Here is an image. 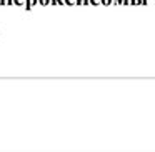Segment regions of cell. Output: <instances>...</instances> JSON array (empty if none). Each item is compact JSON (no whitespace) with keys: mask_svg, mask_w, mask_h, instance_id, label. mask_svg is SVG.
<instances>
[{"mask_svg":"<svg viewBox=\"0 0 155 152\" xmlns=\"http://www.w3.org/2000/svg\"><path fill=\"white\" fill-rule=\"evenodd\" d=\"M37 4H38V0H25V5H24V7L27 8V10H30V8L35 7Z\"/></svg>","mask_w":155,"mask_h":152,"instance_id":"cell-1","label":"cell"},{"mask_svg":"<svg viewBox=\"0 0 155 152\" xmlns=\"http://www.w3.org/2000/svg\"><path fill=\"white\" fill-rule=\"evenodd\" d=\"M52 5H57V7H64L65 4V0H52Z\"/></svg>","mask_w":155,"mask_h":152,"instance_id":"cell-2","label":"cell"},{"mask_svg":"<svg viewBox=\"0 0 155 152\" xmlns=\"http://www.w3.org/2000/svg\"><path fill=\"white\" fill-rule=\"evenodd\" d=\"M38 4L42 7H48V5H52V0H38Z\"/></svg>","mask_w":155,"mask_h":152,"instance_id":"cell-3","label":"cell"},{"mask_svg":"<svg viewBox=\"0 0 155 152\" xmlns=\"http://www.w3.org/2000/svg\"><path fill=\"white\" fill-rule=\"evenodd\" d=\"M65 4L68 7H75V5H78V0H65Z\"/></svg>","mask_w":155,"mask_h":152,"instance_id":"cell-4","label":"cell"},{"mask_svg":"<svg viewBox=\"0 0 155 152\" xmlns=\"http://www.w3.org/2000/svg\"><path fill=\"white\" fill-rule=\"evenodd\" d=\"M0 5H14V0H0Z\"/></svg>","mask_w":155,"mask_h":152,"instance_id":"cell-5","label":"cell"},{"mask_svg":"<svg viewBox=\"0 0 155 152\" xmlns=\"http://www.w3.org/2000/svg\"><path fill=\"white\" fill-rule=\"evenodd\" d=\"M100 4H102V0H88V5H90V7L92 5L95 7V5H100Z\"/></svg>","mask_w":155,"mask_h":152,"instance_id":"cell-6","label":"cell"},{"mask_svg":"<svg viewBox=\"0 0 155 152\" xmlns=\"http://www.w3.org/2000/svg\"><path fill=\"white\" fill-rule=\"evenodd\" d=\"M132 5H147V0H134Z\"/></svg>","mask_w":155,"mask_h":152,"instance_id":"cell-7","label":"cell"},{"mask_svg":"<svg viewBox=\"0 0 155 152\" xmlns=\"http://www.w3.org/2000/svg\"><path fill=\"white\" fill-rule=\"evenodd\" d=\"M14 5H18V7H24L25 0H14Z\"/></svg>","mask_w":155,"mask_h":152,"instance_id":"cell-8","label":"cell"},{"mask_svg":"<svg viewBox=\"0 0 155 152\" xmlns=\"http://www.w3.org/2000/svg\"><path fill=\"white\" fill-rule=\"evenodd\" d=\"M134 0H122V5H127V7H132Z\"/></svg>","mask_w":155,"mask_h":152,"instance_id":"cell-9","label":"cell"},{"mask_svg":"<svg viewBox=\"0 0 155 152\" xmlns=\"http://www.w3.org/2000/svg\"><path fill=\"white\" fill-rule=\"evenodd\" d=\"M78 5H80V7H85V5H88V0H78ZM88 7H90V5H88Z\"/></svg>","mask_w":155,"mask_h":152,"instance_id":"cell-10","label":"cell"},{"mask_svg":"<svg viewBox=\"0 0 155 152\" xmlns=\"http://www.w3.org/2000/svg\"><path fill=\"white\" fill-rule=\"evenodd\" d=\"M100 5H104V7H108V5H112V0H102V4Z\"/></svg>","mask_w":155,"mask_h":152,"instance_id":"cell-11","label":"cell"}]
</instances>
